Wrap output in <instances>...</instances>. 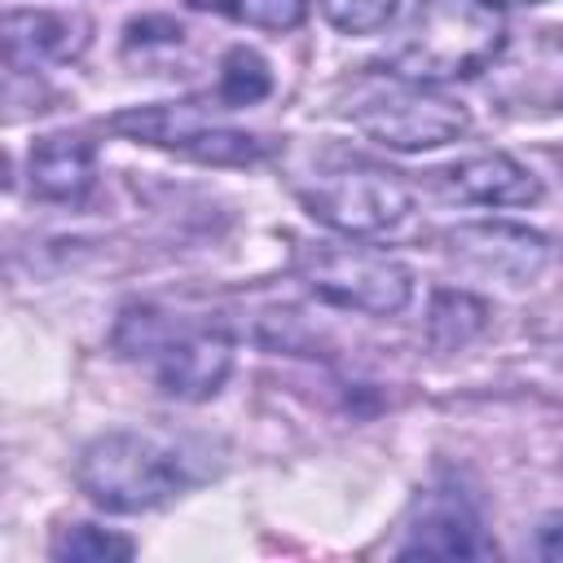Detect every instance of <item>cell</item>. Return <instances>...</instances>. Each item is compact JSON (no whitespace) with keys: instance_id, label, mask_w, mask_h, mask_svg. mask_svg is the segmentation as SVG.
<instances>
[{"instance_id":"1","label":"cell","mask_w":563,"mask_h":563,"mask_svg":"<svg viewBox=\"0 0 563 563\" xmlns=\"http://www.w3.org/2000/svg\"><path fill=\"white\" fill-rule=\"evenodd\" d=\"M506 48V22L488 0H409L383 44V70L413 84L471 79Z\"/></svg>"},{"instance_id":"2","label":"cell","mask_w":563,"mask_h":563,"mask_svg":"<svg viewBox=\"0 0 563 563\" xmlns=\"http://www.w3.org/2000/svg\"><path fill=\"white\" fill-rule=\"evenodd\" d=\"M202 479H207L202 453H194L185 440L158 431H132V427L88 440L75 462L79 493L110 515L158 510Z\"/></svg>"},{"instance_id":"3","label":"cell","mask_w":563,"mask_h":563,"mask_svg":"<svg viewBox=\"0 0 563 563\" xmlns=\"http://www.w3.org/2000/svg\"><path fill=\"white\" fill-rule=\"evenodd\" d=\"M114 347L172 400H207L233 369V334L220 321L172 317L163 308H128Z\"/></svg>"},{"instance_id":"4","label":"cell","mask_w":563,"mask_h":563,"mask_svg":"<svg viewBox=\"0 0 563 563\" xmlns=\"http://www.w3.org/2000/svg\"><path fill=\"white\" fill-rule=\"evenodd\" d=\"M352 128L387 150L418 154V150H440L457 136H466L471 114L462 101L444 97L435 84H413L400 75H378L352 88V101L343 110Z\"/></svg>"},{"instance_id":"5","label":"cell","mask_w":563,"mask_h":563,"mask_svg":"<svg viewBox=\"0 0 563 563\" xmlns=\"http://www.w3.org/2000/svg\"><path fill=\"white\" fill-rule=\"evenodd\" d=\"M295 198L303 202V211L317 224H325L343 238L391 233L396 224H405V216L413 207V198L396 172L356 163V158H334V163H321L317 172L295 176Z\"/></svg>"},{"instance_id":"6","label":"cell","mask_w":563,"mask_h":563,"mask_svg":"<svg viewBox=\"0 0 563 563\" xmlns=\"http://www.w3.org/2000/svg\"><path fill=\"white\" fill-rule=\"evenodd\" d=\"M295 277L321 303L343 308V312H365V317H396L413 299V273L396 255L361 246V242L299 246Z\"/></svg>"},{"instance_id":"7","label":"cell","mask_w":563,"mask_h":563,"mask_svg":"<svg viewBox=\"0 0 563 563\" xmlns=\"http://www.w3.org/2000/svg\"><path fill=\"white\" fill-rule=\"evenodd\" d=\"M106 128L128 136V141H145L154 150H172V154H185V158H198V163H220V167L260 163L268 154L264 136L211 123V114L189 106V101H180V106H136V110L114 114Z\"/></svg>"},{"instance_id":"8","label":"cell","mask_w":563,"mask_h":563,"mask_svg":"<svg viewBox=\"0 0 563 563\" xmlns=\"http://www.w3.org/2000/svg\"><path fill=\"white\" fill-rule=\"evenodd\" d=\"M396 554L400 559H484L493 554V541L484 537L471 493H462L457 484H435L418 497Z\"/></svg>"},{"instance_id":"9","label":"cell","mask_w":563,"mask_h":563,"mask_svg":"<svg viewBox=\"0 0 563 563\" xmlns=\"http://www.w3.org/2000/svg\"><path fill=\"white\" fill-rule=\"evenodd\" d=\"M444 255L462 264L466 273L506 282V286H528L545 268V238L528 224H506V220H475L457 224L444 233Z\"/></svg>"},{"instance_id":"10","label":"cell","mask_w":563,"mask_h":563,"mask_svg":"<svg viewBox=\"0 0 563 563\" xmlns=\"http://www.w3.org/2000/svg\"><path fill=\"white\" fill-rule=\"evenodd\" d=\"M431 189L462 207H528L541 198V180L501 150H484L449 167H435Z\"/></svg>"},{"instance_id":"11","label":"cell","mask_w":563,"mask_h":563,"mask_svg":"<svg viewBox=\"0 0 563 563\" xmlns=\"http://www.w3.org/2000/svg\"><path fill=\"white\" fill-rule=\"evenodd\" d=\"M92 22L79 9H9L4 18V48L9 66H44V62H70L88 48Z\"/></svg>"},{"instance_id":"12","label":"cell","mask_w":563,"mask_h":563,"mask_svg":"<svg viewBox=\"0 0 563 563\" xmlns=\"http://www.w3.org/2000/svg\"><path fill=\"white\" fill-rule=\"evenodd\" d=\"M26 176H31L35 198L79 207L97 189V150H92V141H84L75 132L40 136L26 154Z\"/></svg>"},{"instance_id":"13","label":"cell","mask_w":563,"mask_h":563,"mask_svg":"<svg viewBox=\"0 0 563 563\" xmlns=\"http://www.w3.org/2000/svg\"><path fill=\"white\" fill-rule=\"evenodd\" d=\"M268 88H273V75H268V62H264L255 48L238 44V48L224 53L220 75H216V101H220L224 110L255 106V101L268 97Z\"/></svg>"},{"instance_id":"14","label":"cell","mask_w":563,"mask_h":563,"mask_svg":"<svg viewBox=\"0 0 563 563\" xmlns=\"http://www.w3.org/2000/svg\"><path fill=\"white\" fill-rule=\"evenodd\" d=\"M185 4L255 31H295L308 18V0H185Z\"/></svg>"},{"instance_id":"15","label":"cell","mask_w":563,"mask_h":563,"mask_svg":"<svg viewBox=\"0 0 563 563\" xmlns=\"http://www.w3.org/2000/svg\"><path fill=\"white\" fill-rule=\"evenodd\" d=\"M427 330L435 347H462L484 330V303L462 290H440L427 312Z\"/></svg>"},{"instance_id":"16","label":"cell","mask_w":563,"mask_h":563,"mask_svg":"<svg viewBox=\"0 0 563 563\" xmlns=\"http://www.w3.org/2000/svg\"><path fill=\"white\" fill-rule=\"evenodd\" d=\"M48 554L62 563H110V559H128L132 541L110 528H97V523H66V528H57Z\"/></svg>"},{"instance_id":"17","label":"cell","mask_w":563,"mask_h":563,"mask_svg":"<svg viewBox=\"0 0 563 563\" xmlns=\"http://www.w3.org/2000/svg\"><path fill=\"white\" fill-rule=\"evenodd\" d=\"M317 9L343 35H369L400 13V0H317Z\"/></svg>"},{"instance_id":"18","label":"cell","mask_w":563,"mask_h":563,"mask_svg":"<svg viewBox=\"0 0 563 563\" xmlns=\"http://www.w3.org/2000/svg\"><path fill=\"white\" fill-rule=\"evenodd\" d=\"M541 559H563V515H550L541 519L537 528V545H532Z\"/></svg>"},{"instance_id":"19","label":"cell","mask_w":563,"mask_h":563,"mask_svg":"<svg viewBox=\"0 0 563 563\" xmlns=\"http://www.w3.org/2000/svg\"><path fill=\"white\" fill-rule=\"evenodd\" d=\"M488 4H537V0H488Z\"/></svg>"}]
</instances>
